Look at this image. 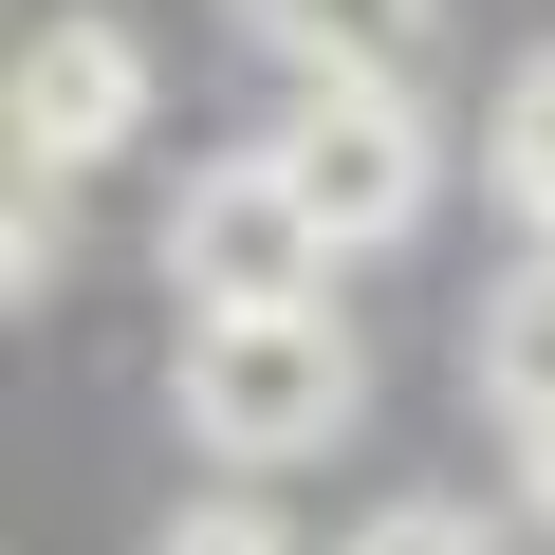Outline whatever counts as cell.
Returning <instances> with one entry per match:
<instances>
[{
    "instance_id": "obj_4",
    "label": "cell",
    "mask_w": 555,
    "mask_h": 555,
    "mask_svg": "<svg viewBox=\"0 0 555 555\" xmlns=\"http://www.w3.org/2000/svg\"><path fill=\"white\" fill-rule=\"evenodd\" d=\"M0 93H20V167L56 185V167L130 149V112H149V56H130V20H38Z\"/></svg>"
},
{
    "instance_id": "obj_2",
    "label": "cell",
    "mask_w": 555,
    "mask_h": 555,
    "mask_svg": "<svg viewBox=\"0 0 555 555\" xmlns=\"http://www.w3.org/2000/svg\"><path fill=\"white\" fill-rule=\"evenodd\" d=\"M167 278H185V315H334V222L278 185V149H222L167 204Z\"/></svg>"
},
{
    "instance_id": "obj_9",
    "label": "cell",
    "mask_w": 555,
    "mask_h": 555,
    "mask_svg": "<svg viewBox=\"0 0 555 555\" xmlns=\"http://www.w3.org/2000/svg\"><path fill=\"white\" fill-rule=\"evenodd\" d=\"M352 555H500V518H463V500H389Z\"/></svg>"
},
{
    "instance_id": "obj_3",
    "label": "cell",
    "mask_w": 555,
    "mask_h": 555,
    "mask_svg": "<svg viewBox=\"0 0 555 555\" xmlns=\"http://www.w3.org/2000/svg\"><path fill=\"white\" fill-rule=\"evenodd\" d=\"M278 185L334 222V259H371V241L426 222V112L408 93H297L278 112Z\"/></svg>"
},
{
    "instance_id": "obj_8",
    "label": "cell",
    "mask_w": 555,
    "mask_h": 555,
    "mask_svg": "<svg viewBox=\"0 0 555 555\" xmlns=\"http://www.w3.org/2000/svg\"><path fill=\"white\" fill-rule=\"evenodd\" d=\"M149 555H297V518H259V500H185Z\"/></svg>"
},
{
    "instance_id": "obj_1",
    "label": "cell",
    "mask_w": 555,
    "mask_h": 555,
    "mask_svg": "<svg viewBox=\"0 0 555 555\" xmlns=\"http://www.w3.org/2000/svg\"><path fill=\"white\" fill-rule=\"evenodd\" d=\"M352 334L334 315H185V444L204 463H315L352 426Z\"/></svg>"
},
{
    "instance_id": "obj_5",
    "label": "cell",
    "mask_w": 555,
    "mask_h": 555,
    "mask_svg": "<svg viewBox=\"0 0 555 555\" xmlns=\"http://www.w3.org/2000/svg\"><path fill=\"white\" fill-rule=\"evenodd\" d=\"M241 20H259L278 56H297L315 93H389V75L444 38V0H241Z\"/></svg>"
},
{
    "instance_id": "obj_7",
    "label": "cell",
    "mask_w": 555,
    "mask_h": 555,
    "mask_svg": "<svg viewBox=\"0 0 555 555\" xmlns=\"http://www.w3.org/2000/svg\"><path fill=\"white\" fill-rule=\"evenodd\" d=\"M481 167H500V204H518V222L555 241V38H537V56L500 75V130H481Z\"/></svg>"
},
{
    "instance_id": "obj_6",
    "label": "cell",
    "mask_w": 555,
    "mask_h": 555,
    "mask_svg": "<svg viewBox=\"0 0 555 555\" xmlns=\"http://www.w3.org/2000/svg\"><path fill=\"white\" fill-rule=\"evenodd\" d=\"M481 408L500 426H555V259H518L481 297Z\"/></svg>"
}]
</instances>
